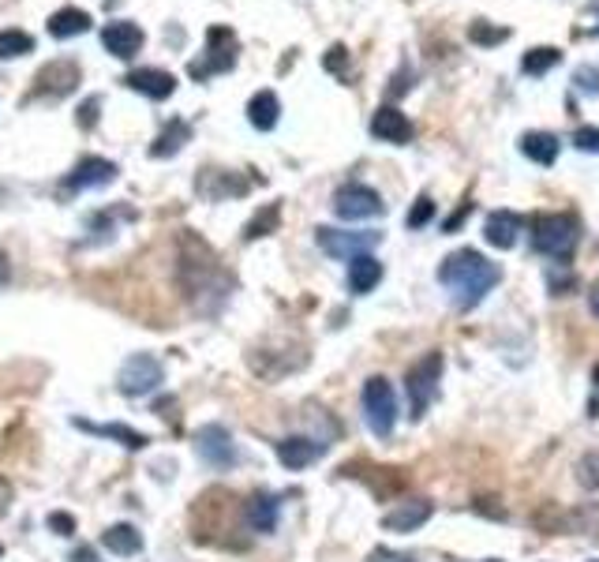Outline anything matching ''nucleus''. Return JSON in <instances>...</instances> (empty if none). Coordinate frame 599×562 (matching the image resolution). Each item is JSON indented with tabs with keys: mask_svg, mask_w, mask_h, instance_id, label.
I'll list each match as a JSON object with an SVG mask.
<instances>
[{
	"mask_svg": "<svg viewBox=\"0 0 599 562\" xmlns=\"http://www.w3.org/2000/svg\"><path fill=\"white\" fill-rule=\"evenodd\" d=\"M0 555H5V551H0Z\"/></svg>",
	"mask_w": 599,
	"mask_h": 562,
	"instance_id": "obj_45",
	"label": "nucleus"
},
{
	"mask_svg": "<svg viewBox=\"0 0 599 562\" xmlns=\"http://www.w3.org/2000/svg\"><path fill=\"white\" fill-rule=\"evenodd\" d=\"M72 562H98V558H94V547H79V551L72 555Z\"/></svg>",
	"mask_w": 599,
	"mask_h": 562,
	"instance_id": "obj_40",
	"label": "nucleus"
},
{
	"mask_svg": "<svg viewBox=\"0 0 599 562\" xmlns=\"http://www.w3.org/2000/svg\"><path fill=\"white\" fill-rule=\"evenodd\" d=\"M187 135H192V132H187V124L173 120L169 128H165L162 135H157V143L150 146V154H154V158H173V154L180 150V143H187Z\"/></svg>",
	"mask_w": 599,
	"mask_h": 562,
	"instance_id": "obj_26",
	"label": "nucleus"
},
{
	"mask_svg": "<svg viewBox=\"0 0 599 562\" xmlns=\"http://www.w3.org/2000/svg\"><path fill=\"white\" fill-rule=\"evenodd\" d=\"M574 143H577L581 150H595V154H599V128H581V132L574 135Z\"/></svg>",
	"mask_w": 599,
	"mask_h": 562,
	"instance_id": "obj_35",
	"label": "nucleus"
},
{
	"mask_svg": "<svg viewBox=\"0 0 599 562\" xmlns=\"http://www.w3.org/2000/svg\"><path fill=\"white\" fill-rule=\"evenodd\" d=\"M229 286L233 281L225 277L222 266H217V256L210 247L195 233L180 236V289L195 304V311H203V316L217 311L222 300L229 296Z\"/></svg>",
	"mask_w": 599,
	"mask_h": 562,
	"instance_id": "obj_1",
	"label": "nucleus"
},
{
	"mask_svg": "<svg viewBox=\"0 0 599 562\" xmlns=\"http://www.w3.org/2000/svg\"><path fill=\"white\" fill-rule=\"evenodd\" d=\"M574 83H577L581 90H592V94H599V72H595V68H577Z\"/></svg>",
	"mask_w": 599,
	"mask_h": 562,
	"instance_id": "obj_34",
	"label": "nucleus"
},
{
	"mask_svg": "<svg viewBox=\"0 0 599 562\" xmlns=\"http://www.w3.org/2000/svg\"><path fill=\"white\" fill-rule=\"evenodd\" d=\"M49 528L56 537H72L75 533V517L72 514H49Z\"/></svg>",
	"mask_w": 599,
	"mask_h": 562,
	"instance_id": "obj_33",
	"label": "nucleus"
},
{
	"mask_svg": "<svg viewBox=\"0 0 599 562\" xmlns=\"http://www.w3.org/2000/svg\"><path fill=\"white\" fill-rule=\"evenodd\" d=\"M116 180V166L105 162V158H83L75 166V173L68 176V187L72 192H83V187H105Z\"/></svg>",
	"mask_w": 599,
	"mask_h": 562,
	"instance_id": "obj_15",
	"label": "nucleus"
},
{
	"mask_svg": "<svg viewBox=\"0 0 599 562\" xmlns=\"http://www.w3.org/2000/svg\"><path fill=\"white\" fill-rule=\"evenodd\" d=\"M588 304H592V311L599 316V281H595V286H592V293H588Z\"/></svg>",
	"mask_w": 599,
	"mask_h": 562,
	"instance_id": "obj_42",
	"label": "nucleus"
},
{
	"mask_svg": "<svg viewBox=\"0 0 599 562\" xmlns=\"http://www.w3.org/2000/svg\"><path fill=\"white\" fill-rule=\"evenodd\" d=\"M367 562H416V558H408V555H397V551H386V547H378Z\"/></svg>",
	"mask_w": 599,
	"mask_h": 562,
	"instance_id": "obj_36",
	"label": "nucleus"
},
{
	"mask_svg": "<svg viewBox=\"0 0 599 562\" xmlns=\"http://www.w3.org/2000/svg\"><path fill=\"white\" fill-rule=\"evenodd\" d=\"M203 180H214V187H199L206 199H225V196H240L244 192V180H229V173H214V169H203Z\"/></svg>",
	"mask_w": 599,
	"mask_h": 562,
	"instance_id": "obj_27",
	"label": "nucleus"
},
{
	"mask_svg": "<svg viewBox=\"0 0 599 562\" xmlns=\"http://www.w3.org/2000/svg\"><path fill=\"white\" fill-rule=\"evenodd\" d=\"M558 60H562V53L544 45V49H532V53L521 60V68H524L528 75H544L547 68H554V65H558Z\"/></svg>",
	"mask_w": 599,
	"mask_h": 562,
	"instance_id": "obj_29",
	"label": "nucleus"
},
{
	"mask_svg": "<svg viewBox=\"0 0 599 562\" xmlns=\"http://www.w3.org/2000/svg\"><path fill=\"white\" fill-rule=\"evenodd\" d=\"M75 83H79V68L68 65V60H53L35 75V94L38 98H60V94L75 90Z\"/></svg>",
	"mask_w": 599,
	"mask_h": 562,
	"instance_id": "obj_11",
	"label": "nucleus"
},
{
	"mask_svg": "<svg viewBox=\"0 0 599 562\" xmlns=\"http://www.w3.org/2000/svg\"><path fill=\"white\" fill-rule=\"evenodd\" d=\"M86 30H90V15L83 8H60L49 19V35L53 38H75V35H86Z\"/></svg>",
	"mask_w": 599,
	"mask_h": 562,
	"instance_id": "obj_23",
	"label": "nucleus"
},
{
	"mask_svg": "<svg viewBox=\"0 0 599 562\" xmlns=\"http://www.w3.org/2000/svg\"><path fill=\"white\" fill-rule=\"evenodd\" d=\"M491 562H498V558H491Z\"/></svg>",
	"mask_w": 599,
	"mask_h": 562,
	"instance_id": "obj_44",
	"label": "nucleus"
},
{
	"mask_svg": "<svg viewBox=\"0 0 599 562\" xmlns=\"http://www.w3.org/2000/svg\"><path fill=\"white\" fill-rule=\"evenodd\" d=\"M35 49V38L23 35V30H0V60H8V56H23Z\"/></svg>",
	"mask_w": 599,
	"mask_h": 562,
	"instance_id": "obj_28",
	"label": "nucleus"
},
{
	"mask_svg": "<svg viewBox=\"0 0 599 562\" xmlns=\"http://www.w3.org/2000/svg\"><path fill=\"white\" fill-rule=\"evenodd\" d=\"M319 247L334 259H356V256H367L371 247L378 244V233H341V229H319L314 233Z\"/></svg>",
	"mask_w": 599,
	"mask_h": 562,
	"instance_id": "obj_10",
	"label": "nucleus"
},
{
	"mask_svg": "<svg viewBox=\"0 0 599 562\" xmlns=\"http://www.w3.org/2000/svg\"><path fill=\"white\" fill-rule=\"evenodd\" d=\"M521 154H524V158H532V162H540V166H551L558 158V139L547 135V132H528L521 139Z\"/></svg>",
	"mask_w": 599,
	"mask_h": 562,
	"instance_id": "obj_25",
	"label": "nucleus"
},
{
	"mask_svg": "<svg viewBox=\"0 0 599 562\" xmlns=\"http://www.w3.org/2000/svg\"><path fill=\"white\" fill-rule=\"evenodd\" d=\"M431 214H434V203H431L427 196H420V199H416V206H413V214H408V229H420V226H427V222H431Z\"/></svg>",
	"mask_w": 599,
	"mask_h": 562,
	"instance_id": "obj_31",
	"label": "nucleus"
},
{
	"mask_svg": "<svg viewBox=\"0 0 599 562\" xmlns=\"http://www.w3.org/2000/svg\"><path fill=\"white\" fill-rule=\"evenodd\" d=\"M438 379H443V353H427L404 371V390L413 401V416H424L438 394Z\"/></svg>",
	"mask_w": 599,
	"mask_h": 562,
	"instance_id": "obj_4",
	"label": "nucleus"
},
{
	"mask_svg": "<svg viewBox=\"0 0 599 562\" xmlns=\"http://www.w3.org/2000/svg\"><path fill=\"white\" fill-rule=\"evenodd\" d=\"M378 281H383V263H378L374 256H356V259H349V289H353L356 296L371 293Z\"/></svg>",
	"mask_w": 599,
	"mask_h": 562,
	"instance_id": "obj_19",
	"label": "nucleus"
},
{
	"mask_svg": "<svg viewBox=\"0 0 599 562\" xmlns=\"http://www.w3.org/2000/svg\"><path fill=\"white\" fill-rule=\"evenodd\" d=\"M334 210H337V217H344V222H364V217H378L386 206H383V196H378L374 187L344 184L341 192L334 196Z\"/></svg>",
	"mask_w": 599,
	"mask_h": 562,
	"instance_id": "obj_7",
	"label": "nucleus"
},
{
	"mask_svg": "<svg viewBox=\"0 0 599 562\" xmlns=\"http://www.w3.org/2000/svg\"><path fill=\"white\" fill-rule=\"evenodd\" d=\"M236 60V38L229 26H210L206 35V60H199V65H192V75L195 79H206L210 72H229Z\"/></svg>",
	"mask_w": 599,
	"mask_h": 562,
	"instance_id": "obj_9",
	"label": "nucleus"
},
{
	"mask_svg": "<svg viewBox=\"0 0 599 562\" xmlns=\"http://www.w3.org/2000/svg\"><path fill=\"white\" fill-rule=\"evenodd\" d=\"M8 503H12V484H8L5 477H0V514L8 510Z\"/></svg>",
	"mask_w": 599,
	"mask_h": 562,
	"instance_id": "obj_39",
	"label": "nucleus"
},
{
	"mask_svg": "<svg viewBox=\"0 0 599 562\" xmlns=\"http://www.w3.org/2000/svg\"><path fill=\"white\" fill-rule=\"evenodd\" d=\"M468 35H472V38H476V42H484V45H494V42H506V38H510V35H506V30H487L484 23H476V26H472V30H468Z\"/></svg>",
	"mask_w": 599,
	"mask_h": 562,
	"instance_id": "obj_32",
	"label": "nucleus"
},
{
	"mask_svg": "<svg viewBox=\"0 0 599 562\" xmlns=\"http://www.w3.org/2000/svg\"><path fill=\"white\" fill-rule=\"evenodd\" d=\"M94 113H98V98L83 102V109H79V124H83V128H90V124H94Z\"/></svg>",
	"mask_w": 599,
	"mask_h": 562,
	"instance_id": "obj_37",
	"label": "nucleus"
},
{
	"mask_svg": "<svg viewBox=\"0 0 599 562\" xmlns=\"http://www.w3.org/2000/svg\"><path fill=\"white\" fill-rule=\"evenodd\" d=\"M244 517H247V525L255 528V533H274V525H277V498L274 495H255L247 503V510H244Z\"/></svg>",
	"mask_w": 599,
	"mask_h": 562,
	"instance_id": "obj_22",
	"label": "nucleus"
},
{
	"mask_svg": "<svg viewBox=\"0 0 599 562\" xmlns=\"http://www.w3.org/2000/svg\"><path fill=\"white\" fill-rule=\"evenodd\" d=\"M12 277V266H8V256L5 252H0V286H5V281Z\"/></svg>",
	"mask_w": 599,
	"mask_h": 562,
	"instance_id": "obj_41",
	"label": "nucleus"
},
{
	"mask_svg": "<svg viewBox=\"0 0 599 562\" xmlns=\"http://www.w3.org/2000/svg\"><path fill=\"white\" fill-rule=\"evenodd\" d=\"M277 217H281V214H277V206H270V210H263V214L255 217V222H251V226L244 229V236H247V240H255V236H263V233H266V229H270V226L277 222Z\"/></svg>",
	"mask_w": 599,
	"mask_h": 562,
	"instance_id": "obj_30",
	"label": "nucleus"
},
{
	"mask_svg": "<svg viewBox=\"0 0 599 562\" xmlns=\"http://www.w3.org/2000/svg\"><path fill=\"white\" fill-rule=\"evenodd\" d=\"M521 226H524V222H521L517 214H510V210H498V214H491V217H487L484 236H487V244H491V247H502V252H506V247H514V244H517Z\"/></svg>",
	"mask_w": 599,
	"mask_h": 562,
	"instance_id": "obj_17",
	"label": "nucleus"
},
{
	"mask_svg": "<svg viewBox=\"0 0 599 562\" xmlns=\"http://www.w3.org/2000/svg\"><path fill=\"white\" fill-rule=\"evenodd\" d=\"M247 116H251V124H255L259 132H270L274 124H277V116H281V102H277V94L259 90L255 98H251V105H247Z\"/></svg>",
	"mask_w": 599,
	"mask_h": 562,
	"instance_id": "obj_24",
	"label": "nucleus"
},
{
	"mask_svg": "<svg viewBox=\"0 0 599 562\" xmlns=\"http://www.w3.org/2000/svg\"><path fill=\"white\" fill-rule=\"evenodd\" d=\"M162 379H165V367L157 364V356L135 353V356L124 360V367H120V375H116V390H120L124 397H146L150 390L162 386Z\"/></svg>",
	"mask_w": 599,
	"mask_h": 562,
	"instance_id": "obj_6",
	"label": "nucleus"
},
{
	"mask_svg": "<svg viewBox=\"0 0 599 562\" xmlns=\"http://www.w3.org/2000/svg\"><path fill=\"white\" fill-rule=\"evenodd\" d=\"M595 383H599V371H595Z\"/></svg>",
	"mask_w": 599,
	"mask_h": 562,
	"instance_id": "obj_43",
	"label": "nucleus"
},
{
	"mask_svg": "<svg viewBox=\"0 0 599 562\" xmlns=\"http://www.w3.org/2000/svg\"><path fill=\"white\" fill-rule=\"evenodd\" d=\"M364 420L378 439H386V435L394 431V424H397V397H394V386L383 379V375H374V379L364 383Z\"/></svg>",
	"mask_w": 599,
	"mask_h": 562,
	"instance_id": "obj_5",
	"label": "nucleus"
},
{
	"mask_svg": "<svg viewBox=\"0 0 599 562\" xmlns=\"http://www.w3.org/2000/svg\"><path fill=\"white\" fill-rule=\"evenodd\" d=\"M577 240H581V226H577L574 214H540V217H532L535 252H544L551 259H570Z\"/></svg>",
	"mask_w": 599,
	"mask_h": 562,
	"instance_id": "obj_3",
	"label": "nucleus"
},
{
	"mask_svg": "<svg viewBox=\"0 0 599 562\" xmlns=\"http://www.w3.org/2000/svg\"><path fill=\"white\" fill-rule=\"evenodd\" d=\"M102 42H105V49H109L113 56L128 60V56H135V53L143 49V30H139L135 23H128V19H120V23H109V26L102 30Z\"/></svg>",
	"mask_w": 599,
	"mask_h": 562,
	"instance_id": "obj_14",
	"label": "nucleus"
},
{
	"mask_svg": "<svg viewBox=\"0 0 599 562\" xmlns=\"http://www.w3.org/2000/svg\"><path fill=\"white\" fill-rule=\"evenodd\" d=\"M75 427L90 431V435H102V439H116L120 447L128 450H143L146 447V435L135 427H124V424H90V420H75Z\"/></svg>",
	"mask_w": 599,
	"mask_h": 562,
	"instance_id": "obj_20",
	"label": "nucleus"
},
{
	"mask_svg": "<svg viewBox=\"0 0 599 562\" xmlns=\"http://www.w3.org/2000/svg\"><path fill=\"white\" fill-rule=\"evenodd\" d=\"M274 450H277V461L285 468H307V465H314L323 457L326 447L314 443V439H304V435H289V439L274 443Z\"/></svg>",
	"mask_w": 599,
	"mask_h": 562,
	"instance_id": "obj_12",
	"label": "nucleus"
},
{
	"mask_svg": "<svg viewBox=\"0 0 599 562\" xmlns=\"http://www.w3.org/2000/svg\"><path fill=\"white\" fill-rule=\"evenodd\" d=\"M371 135H374V139H383V143L401 146V143L413 139V124H408V116H404V113H397V109L383 105V109H378V113L371 116Z\"/></svg>",
	"mask_w": 599,
	"mask_h": 562,
	"instance_id": "obj_13",
	"label": "nucleus"
},
{
	"mask_svg": "<svg viewBox=\"0 0 599 562\" xmlns=\"http://www.w3.org/2000/svg\"><path fill=\"white\" fill-rule=\"evenodd\" d=\"M438 281L454 293L457 307H476L498 286V266L487 263L480 252H472V247H461L438 266Z\"/></svg>",
	"mask_w": 599,
	"mask_h": 562,
	"instance_id": "obj_2",
	"label": "nucleus"
},
{
	"mask_svg": "<svg viewBox=\"0 0 599 562\" xmlns=\"http://www.w3.org/2000/svg\"><path fill=\"white\" fill-rule=\"evenodd\" d=\"M195 454L210 468H217V473L236 465V443H233V435L222 424H206V427L195 431Z\"/></svg>",
	"mask_w": 599,
	"mask_h": 562,
	"instance_id": "obj_8",
	"label": "nucleus"
},
{
	"mask_svg": "<svg viewBox=\"0 0 599 562\" xmlns=\"http://www.w3.org/2000/svg\"><path fill=\"white\" fill-rule=\"evenodd\" d=\"M427 517H431V503L427 498H413V503H401L397 510H390L383 517V525L390 533H413V528H420Z\"/></svg>",
	"mask_w": 599,
	"mask_h": 562,
	"instance_id": "obj_16",
	"label": "nucleus"
},
{
	"mask_svg": "<svg viewBox=\"0 0 599 562\" xmlns=\"http://www.w3.org/2000/svg\"><path fill=\"white\" fill-rule=\"evenodd\" d=\"M102 544L113 555L128 558V555H139L143 551V533H139L135 525H113V528H105V533H102Z\"/></svg>",
	"mask_w": 599,
	"mask_h": 562,
	"instance_id": "obj_21",
	"label": "nucleus"
},
{
	"mask_svg": "<svg viewBox=\"0 0 599 562\" xmlns=\"http://www.w3.org/2000/svg\"><path fill=\"white\" fill-rule=\"evenodd\" d=\"M124 83H128L132 90H139V94H146V98H169V94L176 90V79L169 72H162V68H139Z\"/></svg>",
	"mask_w": 599,
	"mask_h": 562,
	"instance_id": "obj_18",
	"label": "nucleus"
},
{
	"mask_svg": "<svg viewBox=\"0 0 599 562\" xmlns=\"http://www.w3.org/2000/svg\"><path fill=\"white\" fill-rule=\"evenodd\" d=\"M341 65H344V49L334 45V49L326 53V68H330V72H341Z\"/></svg>",
	"mask_w": 599,
	"mask_h": 562,
	"instance_id": "obj_38",
	"label": "nucleus"
}]
</instances>
